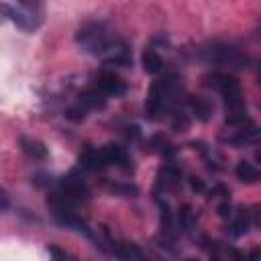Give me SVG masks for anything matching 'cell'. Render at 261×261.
<instances>
[{
	"label": "cell",
	"mask_w": 261,
	"mask_h": 261,
	"mask_svg": "<svg viewBox=\"0 0 261 261\" xmlns=\"http://www.w3.org/2000/svg\"><path fill=\"white\" fill-rule=\"evenodd\" d=\"M186 102V88L177 73H165L161 80H155L149 88L145 100V116L149 120H161L171 114Z\"/></svg>",
	"instance_id": "cell-1"
},
{
	"label": "cell",
	"mask_w": 261,
	"mask_h": 261,
	"mask_svg": "<svg viewBox=\"0 0 261 261\" xmlns=\"http://www.w3.org/2000/svg\"><path fill=\"white\" fill-rule=\"evenodd\" d=\"M118 35L110 31V27L102 20H88L84 22L77 33H75V43L82 47V51H86L88 55L94 57H102L106 53V49L114 43Z\"/></svg>",
	"instance_id": "cell-2"
},
{
	"label": "cell",
	"mask_w": 261,
	"mask_h": 261,
	"mask_svg": "<svg viewBox=\"0 0 261 261\" xmlns=\"http://www.w3.org/2000/svg\"><path fill=\"white\" fill-rule=\"evenodd\" d=\"M196 53L202 61L212 63V65H228L234 69H245L249 65V55L232 43L212 41V43H206L200 49H196Z\"/></svg>",
	"instance_id": "cell-3"
},
{
	"label": "cell",
	"mask_w": 261,
	"mask_h": 261,
	"mask_svg": "<svg viewBox=\"0 0 261 261\" xmlns=\"http://www.w3.org/2000/svg\"><path fill=\"white\" fill-rule=\"evenodd\" d=\"M202 84H204L206 88L218 92L230 112L245 110L243 90H241V84H239V80H237L234 75L224 73V71H210V73H206V75L202 77Z\"/></svg>",
	"instance_id": "cell-4"
},
{
	"label": "cell",
	"mask_w": 261,
	"mask_h": 261,
	"mask_svg": "<svg viewBox=\"0 0 261 261\" xmlns=\"http://www.w3.org/2000/svg\"><path fill=\"white\" fill-rule=\"evenodd\" d=\"M51 210H53V218L59 226H65V228H71L84 237H92V228L88 226V222L75 212V206H65V204H51Z\"/></svg>",
	"instance_id": "cell-5"
},
{
	"label": "cell",
	"mask_w": 261,
	"mask_h": 261,
	"mask_svg": "<svg viewBox=\"0 0 261 261\" xmlns=\"http://www.w3.org/2000/svg\"><path fill=\"white\" fill-rule=\"evenodd\" d=\"M100 61L106 65H112V67H130L133 65V49L122 37H116L114 43L100 57Z\"/></svg>",
	"instance_id": "cell-6"
},
{
	"label": "cell",
	"mask_w": 261,
	"mask_h": 261,
	"mask_svg": "<svg viewBox=\"0 0 261 261\" xmlns=\"http://www.w3.org/2000/svg\"><path fill=\"white\" fill-rule=\"evenodd\" d=\"M181 181V169L175 163H163L155 175V186H153V194H165L173 188H177Z\"/></svg>",
	"instance_id": "cell-7"
},
{
	"label": "cell",
	"mask_w": 261,
	"mask_h": 261,
	"mask_svg": "<svg viewBox=\"0 0 261 261\" xmlns=\"http://www.w3.org/2000/svg\"><path fill=\"white\" fill-rule=\"evenodd\" d=\"M96 88H100L106 96H114V98L126 94V82L116 71H110V69H102L96 75Z\"/></svg>",
	"instance_id": "cell-8"
},
{
	"label": "cell",
	"mask_w": 261,
	"mask_h": 261,
	"mask_svg": "<svg viewBox=\"0 0 261 261\" xmlns=\"http://www.w3.org/2000/svg\"><path fill=\"white\" fill-rule=\"evenodd\" d=\"M77 165L84 171H100V169L108 167L104 153H102V147H92V145H86L82 149V153L77 155Z\"/></svg>",
	"instance_id": "cell-9"
},
{
	"label": "cell",
	"mask_w": 261,
	"mask_h": 261,
	"mask_svg": "<svg viewBox=\"0 0 261 261\" xmlns=\"http://www.w3.org/2000/svg\"><path fill=\"white\" fill-rule=\"evenodd\" d=\"M102 153H104V159L108 165H116L124 171H130L133 169V159L128 155V151L116 143H108L102 147Z\"/></svg>",
	"instance_id": "cell-10"
},
{
	"label": "cell",
	"mask_w": 261,
	"mask_h": 261,
	"mask_svg": "<svg viewBox=\"0 0 261 261\" xmlns=\"http://www.w3.org/2000/svg\"><path fill=\"white\" fill-rule=\"evenodd\" d=\"M257 139H259V128H257L255 122H251L247 126H241V128H234L230 135L220 137L222 143H228L232 147H245L249 143H255Z\"/></svg>",
	"instance_id": "cell-11"
},
{
	"label": "cell",
	"mask_w": 261,
	"mask_h": 261,
	"mask_svg": "<svg viewBox=\"0 0 261 261\" xmlns=\"http://www.w3.org/2000/svg\"><path fill=\"white\" fill-rule=\"evenodd\" d=\"M186 108L192 112V116L200 122H208L212 118V112H214V106L208 98L204 96H186Z\"/></svg>",
	"instance_id": "cell-12"
},
{
	"label": "cell",
	"mask_w": 261,
	"mask_h": 261,
	"mask_svg": "<svg viewBox=\"0 0 261 261\" xmlns=\"http://www.w3.org/2000/svg\"><path fill=\"white\" fill-rule=\"evenodd\" d=\"M77 102H80L86 110H104L106 104H108V96H106L100 88L92 86V88H86V90L80 92Z\"/></svg>",
	"instance_id": "cell-13"
},
{
	"label": "cell",
	"mask_w": 261,
	"mask_h": 261,
	"mask_svg": "<svg viewBox=\"0 0 261 261\" xmlns=\"http://www.w3.org/2000/svg\"><path fill=\"white\" fill-rule=\"evenodd\" d=\"M18 147H20V151H22L27 157H31V159H35V161H45V159L49 157V149L45 147V143H41V141L35 139V137L20 135V137H18Z\"/></svg>",
	"instance_id": "cell-14"
},
{
	"label": "cell",
	"mask_w": 261,
	"mask_h": 261,
	"mask_svg": "<svg viewBox=\"0 0 261 261\" xmlns=\"http://www.w3.org/2000/svg\"><path fill=\"white\" fill-rule=\"evenodd\" d=\"M251 228H253V212L249 208H239L232 218V224H230V237H234V239L245 237Z\"/></svg>",
	"instance_id": "cell-15"
},
{
	"label": "cell",
	"mask_w": 261,
	"mask_h": 261,
	"mask_svg": "<svg viewBox=\"0 0 261 261\" xmlns=\"http://www.w3.org/2000/svg\"><path fill=\"white\" fill-rule=\"evenodd\" d=\"M20 10L27 14L33 31H37L43 22V0H16Z\"/></svg>",
	"instance_id": "cell-16"
},
{
	"label": "cell",
	"mask_w": 261,
	"mask_h": 261,
	"mask_svg": "<svg viewBox=\"0 0 261 261\" xmlns=\"http://www.w3.org/2000/svg\"><path fill=\"white\" fill-rule=\"evenodd\" d=\"M147 147H149V151H153V153H159L163 159H171L173 155H175V145L167 139V137H163V135H155V137H151L149 141H147Z\"/></svg>",
	"instance_id": "cell-17"
},
{
	"label": "cell",
	"mask_w": 261,
	"mask_h": 261,
	"mask_svg": "<svg viewBox=\"0 0 261 261\" xmlns=\"http://www.w3.org/2000/svg\"><path fill=\"white\" fill-rule=\"evenodd\" d=\"M141 63H143V69L151 75H157L161 69H163V59L159 57V53L153 49V47H147L143 51V57H141Z\"/></svg>",
	"instance_id": "cell-18"
},
{
	"label": "cell",
	"mask_w": 261,
	"mask_h": 261,
	"mask_svg": "<svg viewBox=\"0 0 261 261\" xmlns=\"http://www.w3.org/2000/svg\"><path fill=\"white\" fill-rule=\"evenodd\" d=\"M234 175H237L239 181L251 186V184H257V179H259V169H257L251 161H239L237 167H234Z\"/></svg>",
	"instance_id": "cell-19"
},
{
	"label": "cell",
	"mask_w": 261,
	"mask_h": 261,
	"mask_svg": "<svg viewBox=\"0 0 261 261\" xmlns=\"http://www.w3.org/2000/svg\"><path fill=\"white\" fill-rule=\"evenodd\" d=\"M106 190L122 198H135L139 194V188L135 184H124V181H106Z\"/></svg>",
	"instance_id": "cell-20"
},
{
	"label": "cell",
	"mask_w": 261,
	"mask_h": 261,
	"mask_svg": "<svg viewBox=\"0 0 261 261\" xmlns=\"http://www.w3.org/2000/svg\"><path fill=\"white\" fill-rule=\"evenodd\" d=\"M175 222H177L179 230H184V232H190V230L194 228V214H192V208H190L188 204H186V206H181V208L177 210Z\"/></svg>",
	"instance_id": "cell-21"
},
{
	"label": "cell",
	"mask_w": 261,
	"mask_h": 261,
	"mask_svg": "<svg viewBox=\"0 0 261 261\" xmlns=\"http://www.w3.org/2000/svg\"><path fill=\"white\" fill-rule=\"evenodd\" d=\"M86 114H88V110H86L80 102H75L73 106H69V108L65 110V118H67L69 122H82V120L86 118Z\"/></svg>",
	"instance_id": "cell-22"
},
{
	"label": "cell",
	"mask_w": 261,
	"mask_h": 261,
	"mask_svg": "<svg viewBox=\"0 0 261 261\" xmlns=\"http://www.w3.org/2000/svg\"><path fill=\"white\" fill-rule=\"evenodd\" d=\"M33 184L39 186V188H49V186H53L55 181H53V177L47 175V173H37V175L33 177Z\"/></svg>",
	"instance_id": "cell-23"
},
{
	"label": "cell",
	"mask_w": 261,
	"mask_h": 261,
	"mask_svg": "<svg viewBox=\"0 0 261 261\" xmlns=\"http://www.w3.org/2000/svg\"><path fill=\"white\" fill-rule=\"evenodd\" d=\"M47 253H49L51 257H59V259H73V255H69L67 251H61V249H57L55 245H49V247H47Z\"/></svg>",
	"instance_id": "cell-24"
},
{
	"label": "cell",
	"mask_w": 261,
	"mask_h": 261,
	"mask_svg": "<svg viewBox=\"0 0 261 261\" xmlns=\"http://www.w3.org/2000/svg\"><path fill=\"white\" fill-rule=\"evenodd\" d=\"M124 135H126V139H130V141H139V139H141V130H139L137 124L124 126Z\"/></svg>",
	"instance_id": "cell-25"
},
{
	"label": "cell",
	"mask_w": 261,
	"mask_h": 261,
	"mask_svg": "<svg viewBox=\"0 0 261 261\" xmlns=\"http://www.w3.org/2000/svg\"><path fill=\"white\" fill-rule=\"evenodd\" d=\"M218 216L220 218H228L230 216V202H228V198H222V202L218 204Z\"/></svg>",
	"instance_id": "cell-26"
},
{
	"label": "cell",
	"mask_w": 261,
	"mask_h": 261,
	"mask_svg": "<svg viewBox=\"0 0 261 261\" xmlns=\"http://www.w3.org/2000/svg\"><path fill=\"white\" fill-rule=\"evenodd\" d=\"M8 206H10V196H8V192L0 186V212L8 210Z\"/></svg>",
	"instance_id": "cell-27"
},
{
	"label": "cell",
	"mask_w": 261,
	"mask_h": 261,
	"mask_svg": "<svg viewBox=\"0 0 261 261\" xmlns=\"http://www.w3.org/2000/svg\"><path fill=\"white\" fill-rule=\"evenodd\" d=\"M190 188H192L194 192H202V190H204V181H202L200 177H190Z\"/></svg>",
	"instance_id": "cell-28"
},
{
	"label": "cell",
	"mask_w": 261,
	"mask_h": 261,
	"mask_svg": "<svg viewBox=\"0 0 261 261\" xmlns=\"http://www.w3.org/2000/svg\"><path fill=\"white\" fill-rule=\"evenodd\" d=\"M257 257H259V251H257V249H255V251H251V259H257Z\"/></svg>",
	"instance_id": "cell-29"
}]
</instances>
